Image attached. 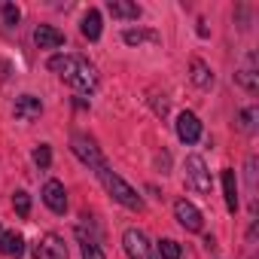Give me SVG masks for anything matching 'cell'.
Here are the masks:
<instances>
[{
	"mask_svg": "<svg viewBox=\"0 0 259 259\" xmlns=\"http://www.w3.org/2000/svg\"><path fill=\"white\" fill-rule=\"evenodd\" d=\"M46 67L52 73H58L67 85H73L76 92H95L98 89V70L89 58L82 55H55L46 61Z\"/></svg>",
	"mask_w": 259,
	"mask_h": 259,
	"instance_id": "1",
	"label": "cell"
},
{
	"mask_svg": "<svg viewBox=\"0 0 259 259\" xmlns=\"http://www.w3.org/2000/svg\"><path fill=\"white\" fill-rule=\"evenodd\" d=\"M95 174H98L101 186H104V189L119 201V204H125L128 210H141V207H144V198H141L132 186H128V183H125V180H122V177L107 165V162H104V165H98V168H95Z\"/></svg>",
	"mask_w": 259,
	"mask_h": 259,
	"instance_id": "2",
	"label": "cell"
},
{
	"mask_svg": "<svg viewBox=\"0 0 259 259\" xmlns=\"http://www.w3.org/2000/svg\"><path fill=\"white\" fill-rule=\"evenodd\" d=\"M186 186L192 192H198V195H210L213 180H210V171H207L201 156H189L186 159Z\"/></svg>",
	"mask_w": 259,
	"mask_h": 259,
	"instance_id": "3",
	"label": "cell"
},
{
	"mask_svg": "<svg viewBox=\"0 0 259 259\" xmlns=\"http://www.w3.org/2000/svg\"><path fill=\"white\" fill-rule=\"evenodd\" d=\"M122 247H125L128 259H159L156 250H153V244H150V238H147L141 229H125Z\"/></svg>",
	"mask_w": 259,
	"mask_h": 259,
	"instance_id": "4",
	"label": "cell"
},
{
	"mask_svg": "<svg viewBox=\"0 0 259 259\" xmlns=\"http://www.w3.org/2000/svg\"><path fill=\"white\" fill-rule=\"evenodd\" d=\"M70 150H73V156H76L82 165H92V168L104 165V156H101L98 144H95L89 135H82V132H76V135L70 138Z\"/></svg>",
	"mask_w": 259,
	"mask_h": 259,
	"instance_id": "5",
	"label": "cell"
},
{
	"mask_svg": "<svg viewBox=\"0 0 259 259\" xmlns=\"http://www.w3.org/2000/svg\"><path fill=\"white\" fill-rule=\"evenodd\" d=\"M174 217H177V223H180L186 232H201V229H204L201 210H198L192 201H186V198H177V201H174Z\"/></svg>",
	"mask_w": 259,
	"mask_h": 259,
	"instance_id": "6",
	"label": "cell"
},
{
	"mask_svg": "<svg viewBox=\"0 0 259 259\" xmlns=\"http://www.w3.org/2000/svg\"><path fill=\"white\" fill-rule=\"evenodd\" d=\"M177 138L189 147V144H198V138H201V122H198V116L195 113H189V110H183L180 116H177Z\"/></svg>",
	"mask_w": 259,
	"mask_h": 259,
	"instance_id": "7",
	"label": "cell"
},
{
	"mask_svg": "<svg viewBox=\"0 0 259 259\" xmlns=\"http://www.w3.org/2000/svg\"><path fill=\"white\" fill-rule=\"evenodd\" d=\"M34 256L37 259H67V244H64V238H58V235H43L40 238V244L34 247Z\"/></svg>",
	"mask_w": 259,
	"mask_h": 259,
	"instance_id": "8",
	"label": "cell"
},
{
	"mask_svg": "<svg viewBox=\"0 0 259 259\" xmlns=\"http://www.w3.org/2000/svg\"><path fill=\"white\" fill-rule=\"evenodd\" d=\"M235 82L247 92H256L259 89V70H256V52H247L244 64L235 70Z\"/></svg>",
	"mask_w": 259,
	"mask_h": 259,
	"instance_id": "9",
	"label": "cell"
},
{
	"mask_svg": "<svg viewBox=\"0 0 259 259\" xmlns=\"http://www.w3.org/2000/svg\"><path fill=\"white\" fill-rule=\"evenodd\" d=\"M13 113H16L19 122H34V119H40V113H43V101H40L37 95H19Z\"/></svg>",
	"mask_w": 259,
	"mask_h": 259,
	"instance_id": "10",
	"label": "cell"
},
{
	"mask_svg": "<svg viewBox=\"0 0 259 259\" xmlns=\"http://www.w3.org/2000/svg\"><path fill=\"white\" fill-rule=\"evenodd\" d=\"M43 201L52 213H64L67 210V192H64V183L61 180H46L43 186Z\"/></svg>",
	"mask_w": 259,
	"mask_h": 259,
	"instance_id": "11",
	"label": "cell"
},
{
	"mask_svg": "<svg viewBox=\"0 0 259 259\" xmlns=\"http://www.w3.org/2000/svg\"><path fill=\"white\" fill-rule=\"evenodd\" d=\"M34 43H37V49H58V46H64V31H58L52 25H37Z\"/></svg>",
	"mask_w": 259,
	"mask_h": 259,
	"instance_id": "12",
	"label": "cell"
},
{
	"mask_svg": "<svg viewBox=\"0 0 259 259\" xmlns=\"http://www.w3.org/2000/svg\"><path fill=\"white\" fill-rule=\"evenodd\" d=\"M0 253L4 256H10V259H19L22 253H25V238H22V232H4L0 235Z\"/></svg>",
	"mask_w": 259,
	"mask_h": 259,
	"instance_id": "13",
	"label": "cell"
},
{
	"mask_svg": "<svg viewBox=\"0 0 259 259\" xmlns=\"http://www.w3.org/2000/svg\"><path fill=\"white\" fill-rule=\"evenodd\" d=\"M189 79H192L198 89H210V85H213V70L207 67V61L192 58V61H189Z\"/></svg>",
	"mask_w": 259,
	"mask_h": 259,
	"instance_id": "14",
	"label": "cell"
},
{
	"mask_svg": "<svg viewBox=\"0 0 259 259\" xmlns=\"http://www.w3.org/2000/svg\"><path fill=\"white\" fill-rule=\"evenodd\" d=\"M107 10L113 19H141V13H144L138 4H128V0H110Z\"/></svg>",
	"mask_w": 259,
	"mask_h": 259,
	"instance_id": "15",
	"label": "cell"
},
{
	"mask_svg": "<svg viewBox=\"0 0 259 259\" xmlns=\"http://www.w3.org/2000/svg\"><path fill=\"white\" fill-rule=\"evenodd\" d=\"M223 192H226V207L235 213L238 210V180H235V171L232 168L223 171Z\"/></svg>",
	"mask_w": 259,
	"mask_h": 259,
	"instance_id": "16",
	"label": "cell"
},
{
	"mask_svg": "<svg viewBox=\"0 0 259 259\" xmlns=\"http://www.w3.org/2000/svg\"><path fill=\"white\" fill-rule=\"evenodd\" d=\"M122 40H125L128 46H141V43H147V40H150V43H159V34H156V31H144V28H138V31L128 28V31H122Z\"/></svg>",
	"mask_w": 259,
	"mask_h": 259,
	"instance_id": "17",
	"label": "cell"
},
{
	"mask_svg": "<svg viewBox=\"0 0 259 259\" xmlns=\"http://www.w3.org/2000/svg\"><path fill=\"white\" fill-rule=\"evenodd\" d=\"M82 34L89 37V40H98L101 37V13L92 7V10H85V16H82Z\"/></svg>",
	"mask_w": 259,
	"mask_h": 259,
	"instance_id": "18",
	"label": "cell"
},
{
	"mask_svg": "<svg viewBox=\"0 0 259 259\" xmlns=\"http://www.w3.org/2000/svg\"><path fill=\"white\" fill-rule=\"evenodd\" d=\"M256 119H259V110L256 107H244L238 113V128L244 135H256Z\"/></svg>",
	"mask_w": 259,
	"mask_h": 259,
	"instance_id": "19",
	"label": "cell"
},
{
	"mask_svg": "<svg viewBox=\"0 0 259 259\" xmlns=\"http://www.w3.org/2000/svg\"><path fill=\"white\" fill-rule=\"evenodd\" d=\"M156 256H159V259H180L183 250H180V244H177L174 238H162L159 247H156Z\"/></svg>",
	"mask_w": 259,
	"mask_h": 259,
	"instance_id": "20",
	"label": "cell"
},
{
	"mask_svg": "<svg viewBox=\"0 0 259 259\" xmlns=\"http://www.w3.org/2000/svg\"><path fill=\"white\" fill-rule=\"evenodd\" d=\"M13 207H16V213H19L22 220H28V217H31V195H28L25 189H19V192L13 195Z\"/></svg>",
	"mask_w": 259,
	"mask_h": 259,
	"instance_id": "21",
	"label": "cell"
},
{
	"mask_svg": "<svg viewBox=\"0 0 259 259\" xmlns=\"http://www.w3.org/2000/svg\"><path fill=\"white\" fill-rule=\"evenodd\" d=\"M0 16H4V25H10V28H16L22 22V10L16 4H4L0 7Z\"/></svg>",
	"mask_w": 259,
	"mask_h": 259,
	"instance_id": "22",
	"label": "cell"
},
{
	"mask_svg": "<svg viewBox=\"0 0 259 259\" xmlns=\"http://www.w3.org/2000/svg\"><path fill=\"white\" fill-rule=\"evenodd\" d=\"M34 162H37V168H49L52 165V150H49V144H40L37 150H34Z\"/></svg>",
	"mask_w": 259,
	"mask_h": 259,
	"instance_id": "23",
	"label": "cell"
},
{
	"mask_svg": "<svg viewBox=\"0 0 259 259\" xmlns=\"http://www.w3.org/2000/svg\"><path fill=\"white\" fill-rule=\"evenodd\" d=\"M82 259H107V256L98 247V241H82Z\"/></svg>",
	"mask_w": 259,
	"mask_h": 259,
	"instance_id": "24",
	"label": "cell"
},
{
	"mask_svg": "<svg viewBox=\"0 0 259 259\" xmlns=\"http://www.w3.org/2000/svg\"><path fill=\"white\" fill-rule=\"evenodd\" d=\"M150 104H153V110H156L159 116H168V98H165V95H162V101H159V95H153Z\"/></svg>",
	"mask_w": 259,
	"mask_h": 259,
	"instance_id": "25",
	"label": "cell"
},
{
	"mask_svg": "<svg viewBox=\"0 0 259 259\" xmlns=\"http://www.w3.org/2000/svg\"><path fill=\"white\" fill-rule=\"evenodd\" d=\"M247 186L256 189V159H253V156L247 159Z\"/></svg>",
	"mask_w": 259,
	"mask_h": 259,
	"instance_id": "26",
	"label": "cell"
},
{
	"mask_svg": "<svg viewBox=\"0 0 259 259\" xmlns=\"http://www.w3.org/2000/svg\"><path fill=\"white\" fill-rule=\"evenodd\" d=\"M0 235H4V229H0Z\"/></svg>",
	"mask_w": 259,
	"mask_h": 259,
	"instance_id": "27",
	"label": "cell"
}]
</instances>
